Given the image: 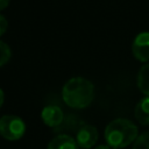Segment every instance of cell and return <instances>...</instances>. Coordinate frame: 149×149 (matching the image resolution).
Listing matches in <instances>:
<instances>
[{"mask_svg": "<svg viewBox=\"0 0 149 149\" xmlns=\"http://www.w3.org/2000/svg\"><path fill=\"white\" fill-rule=\"evenodd\" d=\"M137 86L142 93L149 97V63L141 66L137 73Z\"/></svg>", "mask_w": 149, "mask_h": 149, "instance_id": "9", "label": "cell"}, {"mask_svg": "<svg viewBox=\"0 0 149 149\" xmlns=\"http://www.w3.org/2000/svg\"><path fill=\"white\" fill-rule=\"evenodd\" d=\"M7 28H8V21H7V19L2 14H0V36L2 34H5V31L7 30Z\"/></svg>", "mask_w": 149, "mask_h": 149, "instance_id": "12", "label": "cell"}, {"mask_svg": "<svg viewBox=\"0 0 149 149\" xmlns=\"http://www.w3.org/2000/svg\"><path fill=\"white\" fill-rule=\"evenodd\" d=\"M41 118L47 126L57 127L62 123V121L64 119V114H63V111L59 106L47 105L41 112Z\"/></svg>", "mask_w": 149, "mask_h": 149, "instance_id": "6", "label": "cell"}, {"mask_svg": "<svg viewBox=\"0 0 149 149\" xmlns=\"http://www.w3.org/2000/svg\"><path fill=\"white\" fill-rule=\"evenodd\" d=\"M12 56V50L7 43L0 40V66L6 64Z\"/></svg>", "mask_w": 149, "mask_h": 149, "instance_id": "11", "label": "cell"}, {"mask_svg": "<svg viewBox=\"0 0 149 149\" xmlns=\"http://www.w3.org/2000/svg\"><path fill=\"white\" fill-rule=\"evenodd\" d=\"M94 149H112L111 147H108L107 144H101V146H98V147H95Z\"/></svg>", "mask_w": 149, "mask_h": 149, "instance_id": "15", "label": "cell"}, {"mask_svg": "<svg viewBox=\"0 0 149 149\" xmlns=\"http://www.w3.org/2000/svg\"><path fill=\"white\" fill-rule=\"evenodd\" d=\"M132 51L136 59L141 62L149 61V33L143 31L136 35L132 44Z\"/></svg>", "mask_w": 149, "mask_h": 149, "instance_id": "5", "label": "cell"}, {"mask_svg": "<svg viewBox=\"0 0 149 149\" xmlns=\"http://www.w3.org/2000/svg\"><path fill=\"white\" fill-rule=\"evenodd\" d=\"M3 99H5L3 91H2V88H0V107H1V106H2V104H3Z\"/></svg>", "mask_w": 149, "mask_h": 149, "instance_id": "14", "label": "cell"}, {"mask_svg": "<svg viewBox=\"0 0 149 149\" xmlns=\"http://www.w3.org/2000/svg\"><path fill=\"white\" fill-rule=\"evenodd\" d=\"M99 134L94 126L83 125L76 135V142L80 149H90L98 141Z\"/></svg>", "mask_w": 149, "mask_h": 149, "instance_id": "4", "label": "cell"}, {"mask_svg": "<svg viewBox=\"0 0 149 149\" xmlns=\"http://www.w3.org/2000/svg\"><path fill=\"white\" fill-rule=\"evenodd\" d=\"M62 98L72 108H85L94 98V86L84 77L70 78L62 88Z\"/></svg>", "mask_w": 149, "mask_h": 149, "instance_id": "1", "label": "cell"}, {"mask_svg": "<svg viewBox=\"0 0 149 149\" xmlns=\"http://www.w3.org/2000/svg\"><path fill=\"white\" fill-rule=\"evenodd\" d=\"M134 115L141 125H149V97H144L137 102L135 106Z\"/></svg>", "mask_w": 149, "mask_h": 149, "instance_id": "8", "label": "cell"}, {"mask_svg": "<svg viewBox=\"0 0 149 149\" xmlns=\"http://www.w3.org/2000/svg\"><path fill=\"white\" fill-rule=\"evenodd\" d=\"M47 149H78V144L70 135L61 134L49 142Z\"/></svg>", "mask_w": 149, "mask_h": 149, "instance_id": "7", "label": "cell"}, {"mask_svg": "<svg viewBox=\"0 0 149 149\" xmlns=\"http://www.w3.org/2000/svg\"><path fill=\"white\" fill-rule=\"evenodd\" d=\"M105 140L112 149H122L137 139V127L128 119L119 118L111 121L105 128Z\"/></svg>", "mask_w": 149, "mask_h": 149, "instance_id": "2", "label": "cell"}, {"mask_svg": "<svg viewBox=\"0 0 149 149\" xmlns=\"http://www.w3.org/2000/svg\"><path fill=\"white\" fill-rule=\"evenodd\" d=\"M133 149H149V130L143 132L137 136L133 144Z\"/></svg>", "mask_w": 149, "mask_h": 149, "instance_id": "10", "label": "cell"}, {"mask_svg": "<svg viewBox=\"0 0 149 149\" xmlns=\"http://www.w3.org/2000/svg\"><path fill=\"white\" fill-rule=\"evenodd\" d=\"M26 133L24 121L13 114H7L0 118V136L9 141L20 140Z\"/></svg>", "mask_w": 149, "mask_h": 149, "instance_id": "3", "label": "cell"}, {"mask_svg": "<svg viewBox=\"0 0 149 149\" xmlns=\"http://www.w3.org/2000/svg\"><path fill=\"white\" fill-rule=\"evenodd\" d=\"M9 1L10 0H0V10L3 9V8H6L8 6V3H9Z\"/></svg>", "mask_w": 149, "mask_h": 149, "instance_id": "13", "label": "cell"}]
</instances>
